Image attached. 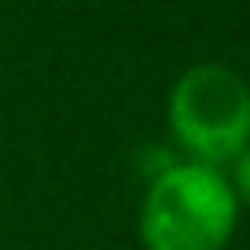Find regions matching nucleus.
Returning <instances> with one entry per match:
<instances>
[{
    "mask_svg": "<svg viewBox=\"0 0 250 250\" xmlns=\"http://www.w3.org/2000/svg\"><path fill=\"white\" fill-rule=\"evenodd\" d=\"M239 199L221 169L173 162L151 177L140 206V239L147 250H221L232 239Z\"/></svg>",
    "mask_w": 250,
    "mask_h": 250,
    "instance_id": "f257e3e1",
    "label": "nucleus"
},
{
    "mask_svg": "<svg viewBox=\"0 0 250 250\" xmlns=\"http://www.w3.org/2000/svg\"><path fill=\"white\" fill-rule=\"evenodd\" d=\"M169 129L177 144L217 169L250 147V85L225 62H195L169 88Z\"/></svg>",
    "mask_w": 250,
    "mask_h": 250,
    "instance_id": "f03ea898",
    "label": "nucleus"
},
{
    "mask_svg": "<svg viewBox=\"0 0 250 250\" xmlns=\"http://www.w3.org/2000/svg\"><path fill=\"white\" fill-rule=\"evenodd\" d=\"M228 184H232L235 199L250 203V147H243L239 155L232 158V177H228Z\"/></svg>",
    "mask_w": 250,
    "mask_h": 250,
    "instance_id": "7ed1b4c3",
    "label": "nucleus"
}]
</instances>
